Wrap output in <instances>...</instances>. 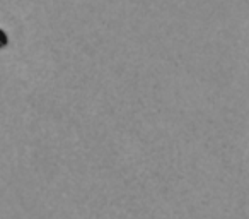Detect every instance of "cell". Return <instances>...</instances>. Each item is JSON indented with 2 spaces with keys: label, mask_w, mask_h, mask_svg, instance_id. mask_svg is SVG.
Returning a JSON list of instances; mask_svg holds the SVG:
<instances>
[{
  "label": "cell",
  "mask_w": 249,
  "mask_h": 219,
  "mask_svg": "<svg viewBox=\"0 0 249 219\" xmlns=\"http://www.w3.org/2000/svg\"><path fill=\"white\" fill-rule=\"evenodd\" d=\"M246 2H248V5H249V0H246Z\"/></svg>",
  "instance_id": "cell-1"
}]
</instances>
